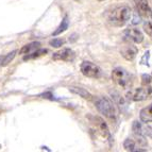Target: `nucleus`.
<instances>
[{
	"label": "nucleus",
	"instance_id": "nucleus-22",
	"mask_svg": "<svg viewBox=\"0 0 152 152\" xmlns=\"http://www.w3.org/2000/svg\"><path fill=\"white\" fill-rule=\"evenodd\" d=\"M1 61H2V56H0V66H1Z\"/></svg>",
	"mask_w": 152,
	"mask_h": 152
},
{
	"label": "nucleus",
	"instance_id": "nucleus-12",
	"mask_svg": "<svg viewBox=\"0 0 152 152\" xmlns=\"http://www.w3.org/2000/svg\"><path fill=\"white\" fill-rule=\"evenodd\" d=\"M39 46H41V44L38 43V42H33V43L23 46V48L20 49V51H19V53L20 54H29V53H31V52H33V51H35L36 49L39 48Z\"/></svg>",
	"mask_w": 152,
	"mask_h": 152
},
{
	"label": "nucleus",
	"instance_id": "nucleus-18",
	"mask_svg": "<svg viewBox=\"0 0 152 152\" xmlns=\"http://www.w3.org/2000/svg\"><path fill=\"white\" fill-rule=\"evenodd\" d=\"M144 31L149 36H152V21H145L144 23Z\"/></svg>",
	"mask_w": 152,
	"mask_h": 152
},
{
	"label": "nucleus",
	"instance_id": "nucleus-15",
	"mask_svg": "<svg viewBox=\"0 0 152 152\" xmlns=\"http://www.w3.org/2000/svg\"><path fill=\"white\" fill-rule=\"evenodd\" d=\"M124 148L126 151H135L136 150V142L133 138H126V140L124 142Z\"/></svg>",
	"mask_w": 152,
	"mask_h": 152
},
{
	"label": "nucleus",
	"instance_id": "nucleus-21",
	"mask_svg": "<svg viewBox=\"0 0 152 152\" xmlns=\"http://www.w3.org/2000/svg\"><path fill=\"white\" fill-rule=\"evenodd\" d=\"M152 83V77L150 75H142V85H148Z\"/></svg>",
	"mask_w": 152,
	"mask_h": 152
},
{
	"label": "nucleus",
	"instance_id": "nucleus-19",
	"mask_svg": "<svg viewBox=\"0 0 152 152\" xmlns=\"http://www.w3.org/2000/svg\"><path fill=\"white\" fill-rule=\"evenodd\" d=\"M64 43H65V42H64L63 39H61V38H54V39L50 41V45L52 46V47H56V48L62 47V46L64 45Z\"/></svg>",
	"mask_w": 152,
	"mask_h": 152
},
{
	"label": "nucleus",
	"instance_id": "nucleus-7",
	"mask_svg": "<svg viewBox=\"0 0 152 152\" xmlns=\"http://www.w3.org/2000/svg\"><path fill=\"white\" fill-rule=\"evenodd\" d=\"M124 41L131 42L133 44H140L144 41V35L142 31L133 27H130L124 31Z\"/></svg>",
	"mask_w": 152,
	"mask_h": 152
},
{
	"label": "nucleus",
	"instance_id": "nucleus-17",
	"mask_svg": "<svg viewBox=\"0 0 152 152\" xmlns=\"http://www.w3.org/2000/svg\"><path fill=\"white\" fill-rule=\"evenodd\" d=\"M15 54H16V51H12L11 53L7 54L5 56L2 58V61H1V66H7L11 61H12L13 58H15Z\"/></svg>",
	"mask_w": 152,
	"mask_h": 152
},
{
	"label": "nucleus",
	"instance_id": "nucleus-14",
	"mask_svg": "<svg viewBox=\"0 0 152 152\" xmlns=\"http://www.w3.org/2000/svg\"><path fill=\"white\" fill-rule=\"evenodd\" d=\"M68 26H69L68 17L66 16V17L64 18L63 20H62L61 25L58 26V29H56V30L53 32V36H56V35H58V34H61V33H63L64 31H66L67 29H68Z\"/></svg>",
	"mask_w": 152,
	"mask_h": 152
},
{
	"label": "nucleus",
	"instance_id": "nucleus-10",
	"mask_svg": "<svg viewBox=\"0 0 152 152\" xmlns=\"http://www.w3.org/2000/svg\"><path fill=\"white\" fill-rule=\"evenodd\" d=\"M52 58L54 61H72L75 58V52L69 48H64L62 50L56 52V53H53Z\"/></svg>",
	"mask_w": 152,
	"mask_h": 152
},
{
	"label": "nucleus",
	"instance_id": "nucleus-24",
	"mask_svg": "<svg viewBox=\"0 0 152 152\" xmlns=\"http://www.w3.org/2000/svg\"><path fill=\"white\" fill-rule=\"evenodd\" d=\"M76 1H79V0H76Z\"/></svg>",
	"mask_w": 152,
	"mask_h": 152
},
{
	"label": "nucleus",
	"instance_id": "nucleus-9",
	"mask_svg": "<svg viewBox=\"0 0 152 152\" xmlns=\"http://www.w3.org/2000/svg\"><path fill=\"white\" fill-rule=\"evenodd\" d=\"M137 13L144 18H152V11L149 7L148 0H134Z\"/></svg>",
	"mask_w": 152,
	"mask_h": 152
},
{
	"label": "nucleus",
	"instance_id": "nucleus-6",
	"mask_svg": "<svg viewBox=\"0 0 152 152\" xmlns=\"http://www.w3.org/2000/svg\"><path fill=\"white\" fill-rule=\"evenodd\" d=\"M81 72L83 76L87 77V78H93V79H96L99 78L100 75H101V69L99 67L98 65L96 64L91 63V62L88 61H85L81 64Z\"/></svg>",
	"mask_w": 152,
	"mask_h": 152
},
{
	"label": "nucleus",
	"instance_id": "nucleus-3",
	"mask_svg": "<svg viewBox=\"0 0 152 152\" xmlns=\"http://www.w3.org/2000/svg\"><path fill=\"white\" fill-rule=\"evenodd\" d=\"M96 107L100 114L103 115L105 118L115 121L117 118V112L114 107V103L107 98H99L96 102Z\"/></svg>",
	"mask_w": 152,
	"mask_h": 152
},
{
	"label": "nucleus",
	"instance_id": "nucleus-8",
	"mask_svg": "<svg viewBox=\"0 0 152 152\" xmlns=\"http://www.w3.org/2000/svg\"><path fill=\"white\" fill-rule=\"evenodd\" d=\"M120 53L127 61H133L138 53V49L136 48V46L133 45V43L126 41L120 48Z\"/></svg>",
	"mask_w": 152,
	"mask_h": 152
},
{
	"label": "nucleus",
	"instance_id": "nucleus-13",
	"mask_svg": "<svg viewBox=\"0 0 152 152\" xmlns=\"http://www.w3.org/2000/svg\"><path fill=\"white\" fill-rule=\"evenodd\" d=\"M69 91L74 94H77L79 96H81L82 98L86 99V100H91L93 99V96L89 94L88 91H85L84 88H81V87H69Z\"/></svg>",
	"mask_w": 152,
	"mask_h": 152
},
{
	"label": "nucleus",
	"instance_id": "nucleus-5",
	"mask_svg": "<svg viewBox=\"0 0 152 152\" xmlns=\"http://www.w3.org/2000/svg\"><path fill=\"white\" fill-rule=\"evenodd\" d=\"M89 124H91V131H94L97 135L101 136L102 138H109L110 131L107 122L99 116H89Z\"/></svg>",
	"mask_w": 152,
	"mask_h": 152
},
{
	"label": "nucleus",
	"instance_id": "nucleus-20",
	"mask_svg": "<svg viewBox=\"0 0 152 152\" xmlns=\"http://www.w3.org/2000/svg\"><path fill=\"white\" fill-rule=\"evenodd\" d=\"M149 56H150V52L149 51H146L144 53V56H142V58L140 60V64L142 65H145V66H149Z\"/></svg>",
	"mask_w": 152,
	"mask_h": 152
},
{
	"label": "nucleus",
	"instance_id": "nucleus-23",
	"mask_svg": "<svg viewBox=\"0 0 152 152\" xmlns=\"http://www.w3.org/2000/svg\"><path fill=\"white\" fill-rule=\"evenodd\" d=\"M98 1H104V0H98Z\"/></svg>",
	"mask_w": 152,
	"mask_h": 152
},
{
	"label": "nucleus",
	"instance_id": "nucleus-16",
	"mask_svg": "<svg viewBox=\"0 0 152 152\" xmlns=\"http://www.w3.org/2000/svg\"><path fill=\"white\" fill-rule=\"evenodd\" d=\"M45 53H47V50H46V49L38 48V49H36L35 51H33V52H31V53L27 54V56L23 58V60L27 61V60H31V58H38V56H42Z\"/></svg>",
	"mask_w": 152,
	"mask_h": 152
},
{
	"label": "nucleus",
	"instance_id": "nucleus-1",
	"mask_svg": "<svg viewBox=\"0 0 152 152\" xmlns=\"http://www.w3.org/2000/svg\"><path fill=\"white\" fill-rule=\"evenodd\" d=\"M131 14V9L129 7H127V5L118 7V8H116L111 12V14L109 15V21L113 26L121 27L128 20H130Z\"/></svg>",
	"mask_w": 152,
	"mask_h": 152
},
{
	"label": "nucleus",
	"instance_id": "nucleus-11",
	"mask_svg": "<svg viewBox=\"0 0 152 152\" xmlns=\"http://www.w3.org/2000/svg\"><path fill=\"white\" fill-rule=\"evenodd\" d=\"M140 119L144 124H149L152 122V103L147 105L146 107L140 111Z\"/></svg>",
	"mask_w": 152,
	"mask_h": 152
},
{
	"label": "nucleus",
	"instance_id": "nucleus-4",
	"mask_svg": "<svg viewBox=\"0 0 152 152\" xmlns=\"http://www.w3.org/2000/svg\"><path fill=\"white\" fill-rule=\"evenodd\" d=\"M127 98L131 101H144L152 98V83L148 85H142L137 88L130 89L127 93Z\"/></svg>",
	"mask_w": 152,
	"mask_h": 152
},
{
	"label": "nucleus",
	"instance_id": "nucleus-2",
	"mask_svg": "<svg viewBox=\"0 0 152 152\" xmlns=\"http://www.w3.org/2000/svg\"><path fill=\"white\" fill-rule=\"evenodd\" d=\"M112 80L122 89L130 88L132 85V76L122 67H116L112 71Z\"/></svg>",
	"mask_w": 152,
	"mask_h": 152
},
{
	"label": "nucleus",
	"instance_id": "nucleus-25",
	"mask_svg": "<svg viewBox=\"0 0 152 152\" xmlns=\"http://www.w3.org/2000/svg\"><path fill=\"white\" fill-rule=\"evenodd\" d=\"M151 77H152V76H151Z\"/></svg>",
	"mask_w": 152,
	"mask_h": 152
}]
</instances>
